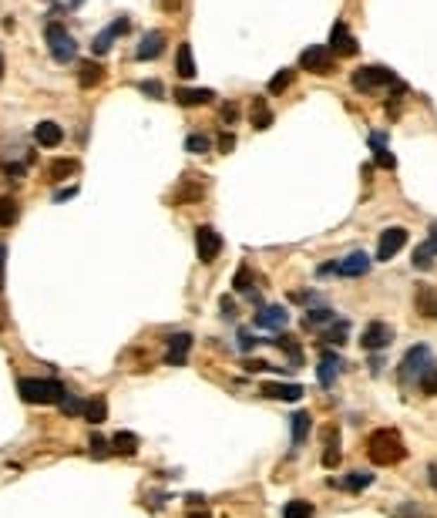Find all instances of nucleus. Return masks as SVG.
<instances>
[{"mask_svg":"<svg viewBox=\"0 0 437 518\" xmlns=\"http://www.w3.org/2000/svg\"><path fill=\"white\" fill-rule=\"evenodd\" d=\"M4 259H7V246L0 243V286H4Z\"/></svg>","mask_w":437,"mask_h":518,"instance_id":"3c124183","label":"nucleus"},{"mask_svg":"<svg viewBox=\"0 0 437 518\" xmlns=\"http://www.w3.org/2000/svg\"><path fill=\"white\" fill-rule=\"evenodd\" d=\"M370 145H374V158H377L380 168H393V165H397V162H393V155L387 152V138L380 135V132L370 135Z\"/></svg>","mask_w":437,"mask_h":518,"instance_id":"bb28decb","label":"nucleus"},{"mask_svg":"<svg viewBox=\"0 0 437 518\" xmlns=\"http://www.w3.org/2000/svg\"><path fill=\"white\" fill-rule=\"evenodd\" d=\"M427 367H431V347L427 343H417V347H410L404 353V360L397 367V374H400V381L404 384H421V377L427 374Z\"/></svg>","mask_w":437,"mask_h":518,"instance_id":"20e7f679","label":"nucleus"},{"mask_svg":"<svg viewBox=\"0 0 437 518\" xmlns=\"http://www.w3.org/2000/svg\"><path fill=\"white\" fill-rule=\"evenodd\" d=\"M17 215H20L17 198L14 196H4V198H0V229H11L17 222Z\"/></svg>","mask_w":437,"mask_h":518,"instance_id":"cd10ccee","label":"nucleus"},{"mask_svg":"<svg viewBox=\"0 0 437 518\" xmlns=\"http://www.w3.org/2000/svg\"><path fill=\"white\" fill-rule=\"evenodd\" d=\"M283 518H313V505L303 502V498H293V502H286V508H283Z\"/></svg>","mask_w":437,"mask_h":518,"instance_id":"72a5a7b5","label":"nucleus"},{"mask_svg":"<svg viewBox=\"0 0 437 518\" xmlns=\"http://www.w3.org/2000/svg\"><path fill=\"white\" fill-rule=\"evenodd\" d=\"M387 84H397V77H393V71L380 68V64H367V68L353 71V88L357 91H374V88H387Z\"/></svg>","mask_w":437,"mask_h":518,"instance_id":"423d86ee","label":"nucleus"},{"mask_svg":"<svg viewBox=\"0 0 437 518\" xmlns=\"http://www.w3.org/2000/svg\"><path fill=\"white\" fill-rule=\"evenodd\" d=\"M414 266H417V270H431V266H434V253H431L427 243L414 249Z\"/></svg>","mask_w":437,"mask_h":518,"instance_id":"ea45409f","label":"nucleus"},{"mask_svg":"<svg viewBox=\"0 0 437 518\" xmlns=\"http://www.w3.org/2000/svg\"><path fill=\"white\" fill-rule=\"evenodd\" d=\"M128 27H132V24H128V17H118V20H111V24L105 27V31H101L98 37H94V44H91V51H94V54H108V47H111V41H115V37H121V34H128Z\"/></svg>","mask_w":437,"mask_h":518,"instance_id":"ddd939ff","label":"nucleus"},{"mask_svg":"<svg viewBox=\"0 0 437 518\" xmlns=\"http://www.w3.org/2000/svg\"><path fill=\"white\" fill-rule=\"evenodd\" d=\"M222 313H226V317H236V306H232V300H226V296H222Z\"/></svg>","mask_w":437,"mask_h":518,"instance_id":"8fccbe9b","label":"nucleus"},{"mask_svg":"<svg viewBox=\"0 0 437 518\" xmlns=\"http://www.w3.org/2000/svg\"><path fill=\"white\" fill-rule=\"evenodd\" d=\"M289 424H293V448H303L306 438H310V427H313V417L306 411H296L289 417Z\"/></svg>","mask_w":437,"mask_h":518,"instance_id":"412c9836","label":"nucleus"},{"mask_svg":"<svg viewBox=\"0 0 437 518\" xmlns=\"http://www.w3.org/2000/svg\"><path fill=\"white\" fill-rule=\"evenodd\" d=\"M270 343H272V347H279L283 353H289V360H293V367H300V364H303V350H300V343H296V340H293L289 334L272 336Z\"/></svg>","mask_w":437,"mask_h":518,"instance_id":"a878e982","label":"nucleus"},{"mask_svg":"<svg viewBox=\"0 0 437 518\" xmlns=\"http://www.w3.org/2000/svg\"><path fill=\"white\" fill-rule=\"evenodd\" d=\"M192 518H209V515H192Z\"/></svg>","mask_w":437,"mask_h":518,"instance_id":"5fc2aeb1","label":"nucleus"},{"mask_svg":"<svg viewBox=\"0 0 437 518\" xmlns=\"http://www.w3.org/2000/svg\"><path fill=\"white\" fill-rule=\"evenodd\" d=\"M75 172H77V162H75V158H54V162L47 165L51 182H64V179H71Z\"/></svg>","mask_w":437,"mask_h":518,"instance_id":"b1692460","label":"nucleus"},{"mask_svg":"<svg viewBox=\"0 0 437 518\" xmlns=\"http://www.w3.org/2000/svg\"><path fill=\"white\" fill-rule=\"evenodd\" d=\"M391 340H393V327H391V323L374 320V323H367V327H363V336H360L363 350H384Z\"/></svg>","mask_w":437,"mask_h":518,"instance_id":"9d476101","label":"nucleus"},{"mask_svg":"<svg viewBox=\"0 0 437 518\" xmlns=\"http://www.w3.org/2000/svg\"><path fill=\"white\" fill-rule=\"evenodd\" d=\"M323 441H327L323 468H336V465H340V431H336V427H327V431H323Z\"/></svg>","mask_w":437,"mask_h":518,"instance_id":"6ab92c4d","label":"nucleus"},{"mask_svg":"<svg viewBox=\"0 0 437 518\" xmlns=\"http://www.w3.org/2000/svg\"><path fill=\"white\" fill-rule=\"evenodd\" d=\"M327 323H336V313L330 306H317V310L306 313V327H327Z\"/></svg>","mask_w":437,"mask_h":518,"instance_id":"473e14b6","label":"nucleus"},{"mask_svg":"<svg viewBox=\"0 0 437 518\" xmlns=\"http://www.w3.org/2000/svg\"><path fill=\"white\" fill-rule=\"evenodd\" d=\"M101 77H105V68L98 61H81V71H77V84H81V88L101 84Z\"/></svg>","mask_w":437,"mask_h":518,"instance_id":"4be33fe9","label":"nucleus"},{"mask_svg":"<svg viewBox=\"0 0 437 518\" xmlns=\"http://www.w3.org/2000/svg\"><path fill=\"white\" fill-rule=\"evenodd\" d=\"M417 310H421L424 317H437V293L431 286L417 290Z\"/></svg>","mask_w":437,"mask_h":518,"instance_id":"2f4dec72","label":"nucleus"},{"mask_svg":"<svg viewBox=\"0 0 437 518\" xmlns=\"http://www.w3.org/2000/svg\"><path fill=\"white\" fill-rule=\"evenodd\" d=\"M272 125V111L270 105H266V98H253V128H270Z\"/></svg>","mask_w":437,"mask_h":518,"instance_id":"c85d7f7f","label":"nucleus"},{"mask_svg":"<svg viewBox=\"0 0 437 518\" xmlns=\"http://www.w3.org/2000/svg\"><path fill=\"white\" fill-rule=\"evenodd\" d=\"M427 246H431V253L437 256V222L431 226V236H427Z\"/></svg>","mask_w":437,"mask_h":518,"instance_id":"09e8293b","label":"nucleus"},{"mask_svg":"<svg viewBox=\"0 0 437 518\" xmlns=\"http://www.w3.org/2000/svg\"><path fill=\"white\" fill-rule=\"evenodd\" d=\"M421 391L427 397H437V370H427V374L421 377Z\"/></svg>","mask_w":437,"mask_h":518,"instance_id":"37998d69","label":"nucleus"},{"mask_svg":"<svg viewBox=\"0 0 437 518\" xmlns=\"http://www.w3.org/2000/svg\"><path fill=\"white\" fill-rule=\"evenodd\" d=\"M343 367H347V364H343V357L323 350V353H319V367H317L319 384H323V387H333V381L340 377V370H343Z\"/></svg>","mask_w":437,"mask_h":518,"instance_id":"f8f14e48","label":"nucleus"},{"mask_svg":"<svg viewBox=\"0 0 437 518\" xmlns=\"http://www.w3.org/2000/svg\"><path fill=\"white\" fill-rule=\"evenodd\" d=\"M34 141L44 145V149H58L64 141V128L58 122H37L34 125Z\"/></svg>","mask_w":437,"mask_h":518,"instance_id":"f3484780","label":"nucleus"},{"mask_svg":"<svg viewBox=\"0 0 437 518\" xmlns=\"http://www.w3.org/2000/svg\"><path fill=\"white\" fill-rule=\"evenodd\" d=\"M0 77H4V54H0Z\"/></svg>","mask_w":437,"mask_h":518,"instance_id":"864d4df0","label":"nucleus"},{"mask_svg":"<svg viewBox=\"0 0 437 518\" xmlns=\"http://www.w3.org/2000/svg\"><path fill=\"white\" fill-rule=\"evenodd\" d=\"M212 98H215V91H212V88H179V91H175V101H179L182 108L209 105Z\"/></svg>","mask_w":437,"mask_h":518,"instance_id":"a211bd4d","label":"nucleus"},{"mask_svg":"<svg viewBox=\"0 0 437 518\" xmlns=\"http://www.w3.org/2000/svg\"><path fill=\"white\" fill-rule=\"evenodd\" d=\"M407 246V229L404 226H391L380 232V243H377V259L380 263H391L400 249Z\"/></svg>","mask_w":437,"mask_h":518,"instance_id":"0eeeda50","label":"nucleus"},{"mask_svg":"<svg viewBox=\"0 0 437 518\" xmlns=\"http://www.w3.org/2000/svg\"><path fill=\"white\" fill-rule=\"evenodd\" d=\"M162 51H165V31H148L141 37L135 58L138 61H155V58H162Z\"/></svg>","mask_w":437,"mask_h":518,"instance_id":"4468645a","label":"nucleus"},{"mask_svg":"<svg viewBox=\"0 0 437 518\" xmlns=\"http://www.w3.org/2000/svg\"><path fill=\"white\" fill-rule=\"evenodd\" d=\"M300 68L303 71H313V75H333L336 71V54H333L330 47H323V44H313V47H306L300 54Z\"/></svg>","mask_w":437,"mask_h":518,"instance_id":"39448f33","label":"nucleus"},{"mask_svg":"<svg viewBox=\"0 0 437 518\" xmlns=\"http://www.w3.org/2000/svg\"><path fill=\"white\" fill-rule=\"evenodd\" d=\"M196 249L202 263H215V256L222 253V236L212 226H196Z\"/></svg>","mask_w":437,"mask_h":518,"instance_id":"6e6552de","label":"nucleus"},{"mask_svg":"<svg viewBox=\"0 0 437 518\" xmlns=\"http://www.w3.org/2000/svg\"><path fill=\"white\" fill-rule=\"evenodd\" d=\"M138 91L148 94V98H155V101H158V98H165V88H162V81H141V84H138Z\"/></svg>","mask_w":437,"mask_h":518,"instance_id":"a19ab883","label":"nucleus"},{"mask_svg":"<svg viewBox=\"0 0 437 518\" xmlns=\"http://www.w3.org/2000/svg\"><path fill=\"white\" fill-rule=\"evenodd\" d=\"M219 149H222V152H232V149H236V135H232V132H222V135H219Z\"/></svg>","mask_w":437,"mask_h":518,"instance_id":"c03bdc74","label":"nucleus"},{"mask_svg":"<svg viewBox=\"0 0 437 518\" xmlns=\"http://www.w3.org/2000/svg\"><path fill=\"white\" fill-rule=\"evenodd\" d=\"M232 286H236L239 293H253V270H249L246 263L236 270V276H232Z\"/></svg>","mask_w":437,"mask_h":518,"instance_id":"f704fd0d","label":"nucleus"},{"mask_svg":"<svg viewBox=\"0 0 437 518\" xmlns=\"http://www.w3.org/2000/svg\"><path fill=\"white\" fill-rule=\"evenodd\" d=\"M91 455H94V457H108V455H111V448H108V441L101 438V434H91Z\"/></svg>","mask_w":437,"mask_h":518,"instance_id":"79ce46f5","label":"nucleus"},{"mask_svg":"<svg viewBox=\"0 0 437 518\" xmlns=\"http://www.w3.org/2000/svg\"><path fill=\"white\" fill-rule=\"evenodd\" d=\"M289 323V313L286 306H262L256 313V327L259 330H283Z\"/></svg>","mask_w":437,"mask_h":518,"instance_id":"2eb2a0df","label":"nucleus"},{"mask_svg":"<svg viewBox=\"0 0 437 518\" xmlns=\"http://www.w3.org/2000/svg\"><path fill=\"white\" fill-rule=\"evenodd\" d=\"M189 350H192V334H172L165 347V364L168 367H182L189 360Z\"/></svg>","mask_w":437,"mask_h":518,"instance_id":"9b49d317","label":"nucleus"},{"mask_svg":"<svg viewBox=\"0 0 437 518\" xmlns=\"http://www.w3.org/2000/svg\"><path fill=\"white\" fill-rule=\"evenodd\" d=\"M239 347H242V350H246V353H249V350H253V347H256V336L249 334V330H242V334H239Z\"/></svg>","mask_w":437,"mask_h":518,"instance_id":"a18cd8bd","label":"nucleus"},{"mask_svg":"<svg viewBox=\"0 0 437 518\" xmlns=\"http://www.w3.org/2000/svg\"><path fill=\"white\" fill-rule=\"evenodd\" d=\"M336 273L347 276V279L370 273V256H367V253H350V256H343L340 263H336Z\"/></svg>","mask_w":437,"mask_h":518,"instance_id":"dca6fc26","label":"nucleus"},{"mask_svg":"<svg viewBox=\"0 0 437 518\" xmlns=\"http://www.w3.org/2000/svg\"><path fill=\"white\" fill-rule=\"evenodd\" d=\"M175 71L179 77H196V61H192V44L182 41L179 44V54H175Z\"/></svg>","mask_w":437,"mask_h":518,"instance_id":"5701e85b","label":"nucleus"},{"mask_svg":"<svg viewBox=\"0 0 437 518\" xmlns=\"http://www.w3.org/2000/svg\"><path fill=\"white\" fill-rule=\"evenodd\" d=\"M293 77H296V71H293V68H283V71H279V75H276V77L270 81V94L286 91L289 84H293Z\"/></svg>","mask_w":437,"mask_h":518,"instance_id":"c9c22d12","label":"nucleus"},{"mask_svg":"<svg viewBox=\"0 0 437 518\" xmlns=\"http://www.w3.org/2000/svg\"><path fill=\"white\" fill-rule=\"evenodd\" d=\"M17 394L24 397L27 404H61L68 391L61 381H51V377H20L17 381Z\"/></svg>","mask_w":437,"mask_h":518,"instance_id":"f03ea898","label":"nucleus"},{"mask_svg":"<svg viewBox=\"0 0 437 518\" xmlns=\"http://www.w3.org/2000/svg\"><path fill=\"white\" fill-rule=\"evenodd\" d=\"M367 455H370L374 465L391 468V465H400V461L407 457V444L400 438V431H393V427H377V431L367 438Z\"/></svg>","mask_w":437,"mask_h":518,"instance_id":"f257e3e1","label":"nucleus"},{"mask_svg":"<svg viewBox=\"0 0 437 518\" xmlns=\"http://www.w3.org/2000/svg\"><path fill=\"white\" fill-rule=\"evenodd\" d=\"M330 51L336 54V58H353L357 51H360V44H357V37L350 34V27L343 24V20H336L330 31Z\"/></svg>","mask_w":437,"mask_h":518,"instance_id":"1a4fd4ad","label":"nucleus"},{"mask_svg":"<svg viewBox=\"0 0 437 518\" xmlns=\"http://www.w3.org/2000/svg\"><path fill=\"white\" fill-rule=\"evenodd\" d=\"M262 394L272 400H300L303 387L300 384H262Z\"/></svg>","mask_w":437,"mask_h":518,"instance_id":"aec40b11","label":"nucleus"},{"mask_svg":"<svg viewBox=\"0 0 437 518\" xmlns=\"http://www.w3.org/2000/svg\"><path fill=\"white\" fill-rule=\"evenodd\" d=\"M111 451H115V455L132 457V455L138 451V438L132 434V431H118V434L111 438Z\"/></svg>","mask_w":437,"mask_h":518,"instance_id":"393cba45","label":"nucleus"},{"mask_svg":"<svg viewBox=\"0 0 437 518\" xmlns=\"http://www.w3.org/2000/svg\"><path fill=\"white\" fill-rule=\"evenodd\" d=\"M340 485L347 488V491H363V488L374 485V474H370V472H350Z\"/></svg>","mask_w":437,"mask_h":518,"instance_id":"7c9ffc66","label":"nucleus"},{"mask_svg":"<svg viewBox=\"0 0 437 518\" xmlns=\"http://www.w3.org/2000/svg\"><path fill=\"white\" fill-rule=\"evenodd\" d=\"M236 118H239V108H236V105H226V108H222V122H226V125H232Z\"/></svg>","mask_w":437,"mask_h":518,"instance_id":"49530a36","label":"nucleus"},{"mask_svg":"<svg viewBox=\"0 0 437 518\" xmlns=\"http://www.w3.org/2000/svg\"><path fill=\"white\" fill-rule=\"evenodd\" d=\"M347 320H336V323H330V330H323V340L327 343H343L347 340Z\"/></svg>","mask_w":437,"mask_h":518,"instance_id":"e433bc0d","label":"nucleus"},{"mask_svg":"<svg viewBox=\"0 0 437 518\" xmlns=\"http://www.w3.org/2000/svg\"><path fill=\"white\" fill-rule=\"evenodd\" d=\"M77 189H61V192H54V202H64V198H75Z\"/></svg>","mask_w":437,"mask_h":518,"instance_id":"de8ad7c7","label":"nucleus"},{"mask_svg":"<svg viewBox=\"0 0 437 518\" xmlns=\"http://www.w3.org/2000/svg\"><path fill=\"white\" fill-rule=\"evenodd\" d=\"M427 478H431V485H434V491H437V461L427 468Z\"/></svg>","mask_w":437,"mask_h":518,"instance_id":"603ef678","label":"nucleus"},{"mask_svg":"<svg viewBox=\"0 0 437 518\" xmlns=\"http://www.w3.org/2000/svg\"><path fill=\"white\" fill-rule=\"evenodd\" d=\"M84 417H88L91 424H101L108 417V404H105V397H91L88 404H84Z\"/></svg>","mask_w":437,"mask_h":518,"instance_id":"c756f323","label":"nucleus"},{"mask_svg":"<svg viewBox=\"0 0 437 518\" xmlns=\"http://www.w3.org/2000/svg\"><path fill=\"white\" fill-rule=\"evenodd\" d=\"M44 41L51 47V58L58 64H71L77 58V41L71 37V31H64V24H58V20H51L44 27Z\"/></svg>","mask_w":437,"mask_h":518,"instance_id":"7ed1b4c3","label":"nucleus"},{"mask_svg":"<svg viewBox=\"0 0 437 518\" xmlns=\"http://www.w3.org/2000/svg\"><path fill=\"white\" fill-rule=\"evenodd\" d=\"M212 149V141H209V135H189L185 138V152H192V155H202V152H209Z\"/></svg>","mask_w":437,"mask_h":518,"instance_id":"4c0bfd02","label":"nucleus"},{"mask_svg":"<svg viewBox=\"0 0 437 518\" xmlns=\"http://www.w3.org/2000/svg\"><path fill=\"white\" fill-rule=\"evenodd\" d=\"M84 404H88V400H81V397L68 394V397H64V400L58 404V408H61L64 414H68V417H77V414H84Z\"/></svg>","mask_w":437,"mask_h":518,"instance_id":"58836bf2","label":"nucleus"}]
</instances>
